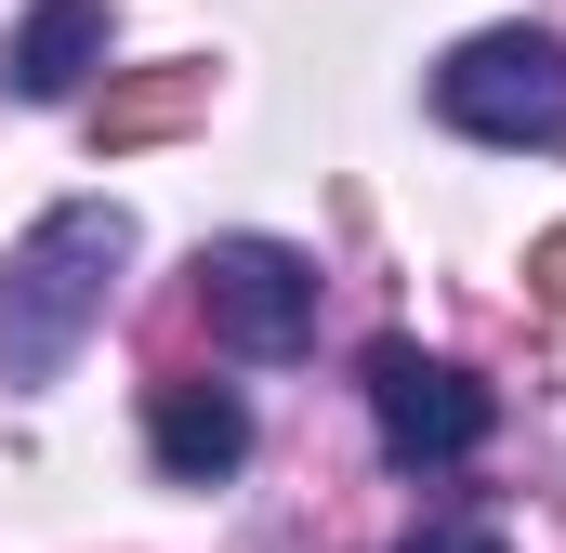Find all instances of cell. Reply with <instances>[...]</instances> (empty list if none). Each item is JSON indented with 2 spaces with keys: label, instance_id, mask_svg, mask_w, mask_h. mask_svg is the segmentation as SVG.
Instances as JSON below:
<instances>
[{
  "label": "cell",
  "instance_id": "obj_1",
  "mask_svg": "<svg viewBox=\"0 0 566 553\" xmlns=\"http://www.w3.org/2000/svg\"><path fill=\"white\" fill-rule=\"evenodd\" d=\"M119 276H133V211H119V198L40 211V225L13 238V264H0V383H53V369L106 330Z\"/></svg>",
  "mask_w": 566,
  "mask_h": 553
},
{
  "label": "cell",
  "instance_id": "obj_2",
  "mask_svg": "<svg viewBox=\"0 0 566 553\" xmlns=\"http://www.w3.org/2000/svg\"><path fill=\"white\" fill-rule=\"evenodd\" d=\"M434 119L474 145H566V40L541 27H474L434 66Z\"/></svg>",
  "mask_w": 566,
  "mask_h": 553
},
{
  "label": "cell",
  "instance_id": "obj_3",
  "mask_svg": "<svg viewBox=\"0 0 566 553\" xmlns=\"http://www.w3.org/2000/svg\"><path fill=\"white\" fill-rule=\"evenodd\" d=\"M369 421H382V461L396 474H461L488 448V383L461 356H422V343H369Z\"/></svg>",
  "mask_w": 566,
  "mask_h": 553
},
{
  "label": "cell",
  "instance_id": "obj_4",
  "mask_svg": "<svg viewBox=\"0 0 566 553\" xmlns=\"http://www.w3.org/2000/svg\"><path fill=\"white\" fill-rule=\"evenodd\" d=\"M198 316H211L224 356L277 369V356L316 343V264H303L290 238H211V251H198Z\"/></svg>",
  "mask_w": 566,
  "mask_h": 553
},
{
  "label": "cell",
  "instance_id": "obj_5",
  "mask_svg": "<svg viewBox=\"0 0 566 553\" xmlns=\"http://www.w3.org/2000/svg\"><path fill=\"white\" fill-rule=\"evenodd\" d=\"M145 448H158V474L171 488H224L238 461H251V409H238V383H158L145 396Z\"/></svg>",
  "mask_w": 566,
  "mask_h": 553
},
{
  "label": "cell",
  "instance_id": "obj_6",
  "mask_svg": "<svg viewBox=\"0 0 566 553\" xmlns=\"http://www.w3.org/2000/svg\"><path fill=\"white\" fill-rule=\"evenodd\" d=\"M93 66H106V0H40L0 53L13 106H66V93H93Z\"/></svg>",
  "mask_w": 566,
  "mask_h": 553
},
{
  "label": "cell",
  "instance_id": "obj_7",
  "mask_svg": "<svg viewBox=\"0 0 566 553\" xmlns=\"http://www.w3.org/2000/svg\"><path fill=\"white\" fill-rule=\"evenodd\" d=\"M198 119H211V66H198V53H185V66H133V80L93 93V145H106V158L171 145V133H198Z\"/></svg>",
  "mask_w": 566,
  "mask_h": 553
},
{
  "label": "cell",
  "instance_id": "obj_8",
  "mask_svg": "<svg viewBox=\"0 0 566 553\" xmlns=\"http://www.w3.org/2000/svg\"><path fill=\"white\" fill-rule=\"evenodd\" d=\"M396 553H514V541H501L488 514H434V528H409Z\"/></svg>",
  "mask_w": 566,
  "mask_h": 553
},
{
  "label": "cell",
  "instance_id": "obj_9",
  "mask_svg": "<svg viewBox=\"0 0 566 553\" xmlns=\"http://www.w3.org/2000/svg\"><path fill=\"white\" fill-rule=\"evenodd\" d=\"M527 303H541V316H554V330H566V225H554V238H541V251H527Z\"/></svg>",
  "mask_w": 566,
  "mask_h": 553
}]
</instances>
